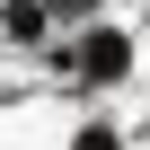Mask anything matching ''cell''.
<instances>
[{
	"instance_id": "cell-1",
	"label": "cell",
	"mask_w": 150,
	"mask_h": 150,
	"mask_svg": "<svg viewBox=\"0 0 150 150\" xmlns=\"http://www.w3.org/2000/svg\"><path fill=\"white\" fill-rule=\"evenodd\" d=\"M53 35V9H44V0H0V44H9V53H35Z\"/></svg>"
},
{
	"instance_id": "cell-2",
	"label": "cell",
	"mask_w": 150,
	"mask_h": 150,
	"mask_svg": "<svg viewBox=\"0 0 150 150\" xmlns=\"http://www.w3.org/2000/svg\"><path fill=\"white\" fill-rule=\"evenodd\" d=\"M71 150H132V132H124L106 106H88L80 124H71Z\"/></svg>"
}]
</instances>
